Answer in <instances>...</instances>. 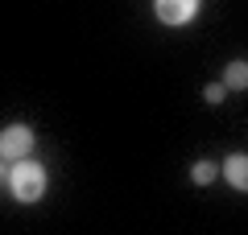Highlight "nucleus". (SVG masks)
Instances as JSON below:
<instances>
[{
  "instance_id": "8",
  "label": "nucleus",
  "mask_w": 248,
  "mask_h": 235,
  "mask_svg": "<svg viewBox=\"0 0 248 235\" xmlns=\"http://www.w3.org/2000/svg\"><path fill=\"white\" fill-rule=\"evenodd\" d=\"M0 161H4V157H0ZM0 177H4V165H0Z\"/></svg>"
},
{
  "instance_id": "5",
  "label": "nucleus",
  "mask_w": 248,
  "mask_h": 235,
  "mask_svg": "<svg viewBox=\"0 0 248 235\" xmlns=\"http://www.w3.org/2000/svg\"><path fill=\"white\" fill-rule=\"evenodd\" d=\"M223 87L228 91H248V62L244 58H236V62L223 66Z\"/></svg>"
},
{
  "instance_id": "6",
  "label": "nucleus",
  "mask_w": 248,
  "mask_h": 235,
  "mask_svg": "<svg viewBox=\"0 0 248 235\" xmlns=\"http://www.w3.org/2000/svg\"><path fill=\"white\" fill-rule=\"evenodd\" d=\"M215 177H219V165H215V161H199V165L190 169V182L195 186H211Z\"/></svg>"
},
{
  "instance_id": "4",
  "label": "nucleus",
  "mask_w": 248,
  "mask_h": 235,
  "mask_svg": "<svg viewBox=\"0 0 248 235\" xmlns=\"http://www.w3.org/2000/svg\"><path fill=\"white\" fill-rule=\"evenodd\" d=\"M223 177H228L232 190L248 194V153H232L228 161H223Z\"/></svg>"
},
{
  "instance_id": "1",
  "label": "nucleus",
  "mask_w": 248,
  "mask_h": 235,
  "mask_svg": "<svg viewBox=\"0 0 248 235\" xmlns=\"http://www.w3.org/2000/svg\"><path fill=\"white\" fill-rule=\"evenodd\" d=\"M9 190L17 202H37L46 194V169L37 165V161H29V157H21V161H13L9 174Z\"/></svg>"
},
{
  "instance_id": "2",
  "label": "nucleus",
  "mask_w": 248,
  "mask_h": 235,
  "mask_svg": "<svg viewBox=\"0 0 248 235\" xmlns=\"http://www.w3.org/2000/svg\"><path fill=\"white\" fill-rule=\"evenodd\" d=\"M29 153H33V128L29 124H9L0 132V157L4 161H21Z\"/></svg>"
},
{
  "instance_id": "3",
  "label": "nucleus",
  "mask_w": 248,
  "mask_h": 235,
  "mask_svg": "<svg viewBox=\"0 0 248 235\" xmlns=\"http://www.w3.org/2000/svg\"><path fill=\"white\" fill-rule=\"evenodd\" d=\"M153 13L161 25H186V21H195L199 0H153Z\"/></svg>"
},
{
  "instance_id": "7",
  "label": "nucleus",
  "mask_w": 248,
  "mask_h": 235,
  "mask_svg": "<svg viewBox=\"0 0 248 235\" xmlns=\"http://www.w3.org/2000/svg\"><path fill=\"white\" fill-rule=\"evenodd\" d=\"M223 95H228V87H223V83H207V87H203V99H207V103H219Z\"/></svg>"
}]
</instances>
